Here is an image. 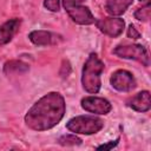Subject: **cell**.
Instances as JSON below:
<instances>
[{
	"label": "cell",
	"mask_w": 151,
	"mask_h": 151,
	"mask_svg": "<svg viewBox=\"0 0 151 151\" xmlns=\"http://www.w3.org/2000/svg\"><path fill=\"white\" fill-rule=\"evenodd\" d=\"M66 112L65 98L60 92L51 91L40 97L26 112L24 122L33 131L42 132L57 126Z\"/></svg>",
	"instance_id": "obj_1"
},
{
	"label": "cell",
	"mask_w": 151,
	"mask_h": 151,
	"mask_svg": "<svg viewBox=\"0 0 151 151\" xmlns=\"http://www.w3.org/2000/svg\"><path fill=\"white\" fill-rule=\"evenodd\" d=\"M105 64L96 52L88 54L81 70L83 90L90 94H97L101 88V74Z\"/></svg>",
	"instance_id": "obj_2"
},
{
	"label": "cell",
	"mask_w": 151,
	"mask_h": 151,
	"mask_svg": "<svg viewBox=\"0 0 151 151\" xmlns=\"http://www.w3.org/2000/svg\"><path fill=\"white\" fill-rule=\"evenodd\" d=\"M103 127H104V120L94 114L76 116L66 123V129L76 134H85V136L96 134Z\"/></svg>",
	"instance_id": "obj_3"
},
{
	"label": "cell",
	"mask_w": 151,
	"mask_h": 151,
	"mask_svg": "<svg viewBox=\"0 0 151 151\" xmlns=\"http://www.w3.org/2000/svg\"><path fill=\"white\" fill-rule=\"evenodd\" d=\"M112 53L122 59L136 60L140 63L144 67L150 66V55L149 51L145 46L140 44H131V45H118L113 48Z\"/></svg>",
	"instance_id": "obj_4"
},
{
	"label": "cell",
	"mask_w": 151,
	"mask_h": 151,
	"mask_svg": "<svg viewBox=\"0 0 151 151\" xmlns=\"http://www.w3.org/2000/svg\"><path fill=\"white\" fill-rule=\"evenodd\" d=\"M96 27L105 35L110 38H118L123 34L125 28V21L120 17H107L103 19H96Z\"/></svg>",
	"instance_id": "obj_5"
},
{
	"label": "cell",
	"mask_w": 151,
	"mask_h": 151,
	"mask_svg": "<svg viewBox=\"0 0 151 151\" xmlns=\"http://www.w3.org/2000/svg\"><path fill=\"white\" fill-rule=\"evenodd\" d=\"M111 86L118 92H131L137 87V80L134 76L127 70H117L110 77Z\"/></svg>",
	"instance_id": "obj_6"
},
{
	"label": "cell",
	"mask_w": 151,
	"mask_h": 151,
	"mask_svg": "<svg viewBox=\"0 0 151 151\" xmlns=\"http://www.w3.org/2000/svg\"><path fill=\"white\" fill-rule=\"evenodd\" d=\"M80 106L84 111L93 114H100L106 116L112 111V104L103 97L97 96H86L81 98Z\"/></svg>",
	"instance_id": "obj_7"
},
{
	"label": "cell",
	"mask_w": 151,
	"mask_h": 151,
	"mask_svg": "<svg viewBox=\"0 0 151 151\" xmlns=\"http://www.w3.org/2000/svg\"><path fill=\"white\" fill-rule=\"evenodd\" d=\"M68 14V17L71 18V20L77 24V25H81V26H88L94 24L96 18L92 14L90 7L84 6V5H76L72 6L67 9H65Z\"/></svg>",
	"instance_id": "obj_8"
},
{
	"label": "cell",
	"mask_w": 151,
	"mask_h": 151,
	"mask_svg": "<svg viewBox=\"0 0 151 151\" xmlns=\"http://www.w3.org/2000/svg\"><path fill=\"white\" fill-rule=\"evenodd\" d=\"M126 106L130 107L131 110L140 113H145L150 111L151 109V98H150V91L149 90H143L138 92L137 94L130 97L126 100Z\"/></svg>",
	"instance_id": "obj_9"
},
{
	"label": "cell",
	"mask_w": 151,
	"mask_h": 151,
	"mask_svg": "<svg viewBox=\"0 0 151 151\" xmlns=\"http://www.w3.org/2000/svg\"><path fill=\"white\" fill-rule=\"evenodd\" d=\"M22 20L20 18H13L0 25V47L12 41L14 35L18 33Z\"/></svg>",
	"instance_id": "obj_10"
},
{
	"label": "cell",
	"mask_w": 151,
	"mask_h": 151,
	"mask_svg": "<svg viewBox=\"0 0 151 151\" xmlns=\"http://www.w3.org/2000/svg\"><path fill=\"white\" fill-rule=\"evenodd\" d=\"M57 35L50 31L45 29H34L28 33V40L35 46H50L55 44Z\"/></svg>",
	"instance_id": "obj_11"
},
{
	"label": "cell",
	"mask_w": 151,
	"mask_h": 151,
	"mask_svg": "<svg viewBox=\"0 0 151 151\" xmlns=\"http://www.w3.org/2000/svg\"><path fill=\"white\" fill-rule=\"evenodd\" d=\"M29 71V65L19 59L7 60L2 66V72L5 76H21Z\"/></svg>",
	"instance_id": "obj_12"
},
{
	"label": "cell",
	"mask_w": 151,
	"mask_h": 151,
	"mask_svg": "<svg viewBox=\"0 0 151 151\" xmlns=\"http://www.w3.org/2000/svg\"><path fill=\"white\" fill-rule=\"evenodd\" d=\"M133 4V0H106L105 11L111 17H122Z\"/></svg>",
	"instance_id": "obj_13"
},
{
	"label": "cell",
	"mask_w": 151,
	"mask_h": 151,
	"mask_svg": "<svg viewBox=\"0 0 151 151\" xmlns=\"http://www.w3.org/2000/svg\"><path fill=\"white\" fill-rule=\"evenodd\" d=\"M58 144L61 146H78L83 144V139L76 133H65L57 139Z\"/></svg>",
	"instance_id": "obj_14"
},
{
	"label": "cell",
	"mask_w": 151,
	"mask_h": 151,
	"mask_svg": "<svg viewBox=\"0 0 151 151\" xmlns=\"http://www.w3.org/2000/svg\"><path fill=\"white\" fill-rule=\"evenodd\" d=\"M150 15H151V2H146L144 6L137 8L133 13V17L134 19H137L138 21H142V22H146L149 21L150 19Z\"/></svg>",
	"instance_id": "obj_15"
},
{
	"label": "cell",
	"mask_w": 151,
	"mask_h": 151,
	"mask_svg": "<svg viewBox=\"0 0 151 151\" xmlns=\"http://www.w3.org/2000/svg\"><path fill=\"white\" fill-rule=\"evenodd\" d=\"M71 72H72V66H71L70 60L68 59H64L61 61V65H60V68H59V76H60V78H63V79L68 78L70 74H71Z\"/></svg>",
	"instance_id": "obj_16"
},
{
	"label": "cell",
	"mask_w": 151,
	"mask_h": 151,
	"mask_svg": "<svg viewBox=\"0 0 151 151\" xmlns=\"http://www.w3.org/2000/svg\"><path fill=\"white\" fill-rule=\"evenodd\" d=\"M60 1L61 0H44L42 5L47 11L57 13L60 11Z\"/></svg>",
	"instance_id": "obj_17"
},
{
	"label": "cell",
	"mask_w": 151,
	"mask_h": 151,
	"mask_svg": "<svg viewBox=\"0 0 151 151\" xmlns=\"http://www.w3.org/2000/svg\"><path fill=\"white\" fill-rule=\"evenodd\" d=\"M119 142H120V136H118L114 140H109L107 143H104V144H100V145L96 146V150H104V151L112 150V149H114L116 146H118Z\"/></svg>",
	"instance_id": "obj_18"
},
{
	"label": "cell",
	"mask_w": 151,
	"mask_h": 151,
	"mask_svg": "<svg viewBox=\"0 0 151 151\" xmlns=\"http://www.w3.org/2000/svg\"><path fill=\"white\" fill-rule=\"evenodd\" d=\"M126 35H127V38L133 39V40H137V39H140V38H142L140 32L136 28V26H134L133 24H130V25H129V27H127V29H126Z\"/></svg>",
	"instance_id": "obj_19"
},
{
	"label": "cell",
	"mask_w": 151,
	"mask_h": 151,
	"mask_svg": "<svg viewBox=\"0 0 151 151\" xmlns=\"http://www.w3.org/2000/svg\"><path fill=\"white\" fill-rule=\"evenodd\" d=\"M84 1L86 0H61V4H63V7L65 9L72 7V6H76V5H81Z\"/></svg>",
	"instance_id": "obj_20"
},
{
	"label": "cell",
	"mask_w": 151,
	"mask_h": 151,
	"mask_svg": "<svg viewBox=\"0 0 151 151\" xmlns=\"http://www.w3.org/2000/svg\"><path fill=\"white\" fill-rule=\"evenodd\" d=\"M138 1H140V2H149L150 0H138Z\"/></svg>",
	"instance_id": "obj_21"
}]
</instances>
